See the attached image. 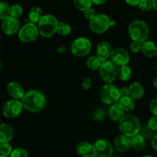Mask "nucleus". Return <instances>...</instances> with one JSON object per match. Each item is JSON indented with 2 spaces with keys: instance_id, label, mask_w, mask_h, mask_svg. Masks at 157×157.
<instances>
[{
  "instance_id": "393cba45",
  "label": "nucleus",
  "mask_w": 157,
  "mask_h": 157,
  "mask_svg": "<svg viewBox=\"0 0 157 157\" xmlns=\"http://www.w3.org/2000/svg\"><path fill=\"white\" fill-rule=\"evenodd\" d=\"M76 152L78 155L81 156L90 154V152H92V145L88 142H80L76 146Z\"/></svg>"
},
{
  "instance_id": "6e6d98bb",
  "label": "nucleus",
  "mask_w": 157,
  "mask_h": 157,
  "mask_svg": "<svg viewBox=\"0 0 157 157\" xmlns=\"http://www.w3.org/2000/svg\"><path fill=\"white\" fill-rule=\"evenodd\" d=\"M0 38H1V35H0Z\"/></svg>"
},
{
  "instance_id": "c9c22d12",
  "label": "nucleus",
  "mask_w": 157,
  "mask_h": 157,
  "mask_svg": "<svg viewBox=\"0 0 157 157\" xmlns=\"http://www.w3.org/2000/svg\"><path fill=\"white\" fill-rule=\"evenodd\" d=\"M130 50L132 51L134 53H137L140 51H141L142 49V42L138 41H132V42L130 43Z\"/></svg>"
},
{
  "instance_id": "9d476101",
  "label": "nucleus",
  "mask_w": 157,
  "mask_h": 157,
  "mask_svg": "<svg viewBox=\"0 0 157 157\" xmlns=\"http://www.w3.org/2000/svg\"><path fill=\"white\" fill-rule=\"evenodd\" d=\"M111 19L105 14H97L95 18L89 22L90 29L97 34H101L108 30Z\"/></svg>"
},
{
  "instance_id": "ea45409f",
  "label": "nucleus",
  "mask_w": 157,
  "mask_h": 157,
  "mask_svg": "<svg viewBox=\"0 0 157 157\" xmlns=\"http://www.w3.org/2000/svg\"><path fill=\"white\" fill-rule=\"evenodd\" d=\"M91 85H92V81H91V78L90 77H85V78L83 79L82 82V86L84 88V89L85 90H89L90 88L91 87Z\"/></svg>"
},
{
  "instance_id": "864d4df0",
  "label": "nucleus",
  "mask_w": 157,
  "mask_h": 157,
  "mask_svg": "<svg viewBox=\"0 0 157 157\" xmlns=\"http://www.w3.org/2000/svg\"><path fill=\"white\" fill-rule=\"evenodd\" d=\"M113 157H121V156H117V155H116V156H113Z\"/></svg>"
},
{
  "instance_id": "7c9ffc66",
  "label": "nucleus",
  "mask_w": 157,
  "mask_h": 157,
  "mask_svg": "<svg viewBox=\"0 0 157 157\" xmlns=\"http://www.w3.org/2000/svg\"><path fill=\"white\" fill-rule=\"evenodd\" d=\"M13 151L12 146L9 143H0V154L6 156H10L11 153Z\"/></svg>"
},
{
  "instance_id": "6e6552de",
  "label": "nucleus",
  "mask_w": 157,
  "mask_h": 157,
  "mask_svg": "<svg viewBox=\"0 0 157 157\" xmlns=\"http://www.w3.org/2000/svg\"><path fill=\"white\" fill-rule=\"evenodd\" d=\"M39 35L40 33L38 26H36V24H35V23L31 22L26 23L22 27H21L18 33V38L22 42L25 43L34 42Z\"/></svg>"
},
{
  "instance_id": "4468645a",
  "label": "nucleus",
  "mask_w": 157,
  "mask_h": 157,
  "mask_svg": "<svg viewBox=\"0 0 157 157\" xmlns=\"http://www.w3.org/2000/svg\"><path fill=\"white\" fill-rule=\"evenodd\" d=\"M113 148L119 152H126L131 147V138L127 135H120L113 140Z\"/></svg>"
},
{
  "instance_id": "a211bd4d",
  "label": "nucleus",
  "mask_w": 157,
  "mask_h": 157,
  "mask_svg": "<svg viewBox=\"0 0 157 157\" xmlns=\"http://www.w3.org/2000/svg\"><path fill=\"white\" fill-rule=\"evenodd\" d=\"M128 89L130 96H131L135 100L141 99L144 97V93H145V90H144L143 85L138 82H134L132 84H130Z\"/></svg>"
},
{
  "instance_id": "72a5a7b5",
  "label": "nucleus",
  "mask_w": 157,
  "mask_h": 157,
  "mask_svg": "<svg viewBox=\"0 0 157 157\" xmlns=\"http://www.w3.org/2000/svg\"><path fill=\"white\" fill-rule=\"evenodd\" d=\"M96 15H97L96 12H95V10L93 9V8H90V9H87V10H85L84 12V18H85L87 20H88L89 22L93 20L94 18H95Z\"/></svg>"
},
{
  "instance_id": "a19ab883",
  "label": "nucleus",
  "mask_w": 157,
  "mask_h": 157,
  "mask_svg": "<svg viewBox=\"0 0 157 157\" xmlns=\"http://www.w3.org/2000/svg\"><path fill=\"white\" fill-rule=\"evenodd\" d=\"M120 93H121V98L124 96H128L130 95L129 93V89L127 87H122L120 89Z\"/></svg>"
},
{
  "instance_id": "4c0bfd02",
  "label": "nucleus",
  "mask_w": 157,
  "mask_h": 157,
  "mask_svg": "<svg viewBox=\"0 0 157 157\" xmlns=\"http://www.w3.org/2000/svg\"><path fill=\"white\" fill-rule=\"evenodd\" d=\"M150 110L153 115L157 116V97L153 99L150 103Z\"/></svg>"
},
{
  "instance_id": "e433bc0d",
  "label": "nucleus",
  "mask_w": 157,
  "mask_h": 157,
  "mask_svg": "<svg viewBox=\"0 0 157 157\" xmlns=\"http://www.w3.org/2000/svg\"><path fill=\"white\" fill-rule=\"evenodd\" d=\"M153 131L150 130L148 127H145L144 129H141L140 131V134L143 135L145 139H150V138H153L154 136L153 135Z\"/></svg>"
},
{
  "instance_id": "473e14b6",
  "label": "nucleus",
  "mask_w": 157,
  "mask_h": 157,
  "mask_svg": "<svg viewBox=\"0 0 157 157\" xmlns=\"http://www.w3.org/2000/svg\"><path fill=\"white\" fill-rule=\"evenodd\" d=\"M9 157H28V152L23 148H16L13 149Z\"/></svg>"
},
{
  "instance_id": "4be33fe9",
  "label": "nucleus",
  "mask_w": 157,
  "mask_h": 157,
  "mask_svg": "<svg viewBox=\"0 0 157 157\" xmlns=\"http://www.w3.org/2000/svg\"><path fill=\"white\" fill-rule=\"evenodd\" d=\"M146 139L141 134H137L131 138V147L136 151H140L145 148Z\"/></svg>"
},
{
  "instance_id": "f3484780",
  "label": "nucleus",
  "mask_w": 157,
  "mask_h": 157,
  "mask_svg": "<svg viewBox=\"0 0 157 157\" xmlns=\"http://www.w3.org/2000/svg\"><path fill=\"white\" fill-rule=\"evenodd\" d=\"M13 137V128L9 123L0 124V143H9Z\"/></svg>"
},
{
  "instance_id": "0eeeda50",
  "label": "nucleus",
  "mask_w": 157,
  "mask_h": 157,
  "mask_svg": "<svg viewBox=\"0 0 157 157\" xmlns=\"http://www.w3.org/2000/svg\"><path fill=\"white\" fill-rule=\"evenodd\" d=\"M118 68L111 60L103 61L99 69L100 75L105 83H113L117 77Z\"/></svg>"
},
{
  "instance_id": "79ce46f5",
  "label": "nucleus",
  "mask_w": 157,
  "mask_h": 157,
  "mask_svg": "<svg viewBox=\"0 0 157 157\" xmlns=\"http://www.w3.org/2000/svg\"><path fill=\"white\" fill-rule=\"evenodd\" d=\"M151 145H152V147L153 148V149H154L156 152H157V133L155 134L154 136L152 138Z\"/></svg>"
},
{
  "instance_id": "603ef678",
  "label": "nucleus",
  "mask_w": 157,
  "mask_h": 157,
  "mask_svg": "<svg viewBox=\"0 0 157 157\" xmlns=\"http://www.w3.org/2000/svg\"><path fill=\"white\" fill-rule=\"evenodd\" d=\"M1 68H2V64L1 62H0V70H1Z\"/></svg>"
},
{
  "instance_id": "bb28decb",
  "label": "nucleus",
  "mask_w": 157,
  "mask_h": 157,
  "mask_svg": "<svg viewBox=\"0 0 157 157\" xmlns=\"http://www.w3.org/2000/svg\"><path fill=\"white\" fill-rule=\"evenodd\" d=\"M73 2L75 7L82 12L91 8L93 5L91 0H73Z\"/></svg>"
},
{
  "instance_id": "49530a36",
  "label": "nucleus",
  "mask_w": 157,
  "mask_h": 157,
  "mask_svg": "<svg viewBox=\"0 0 157 157\" xmlns=\"http://www.w3.org/2000/svg\"><path fill=\"white\" fill-rule=\"evenodd\" d=\"M66 49L64 46H60L59 48H58V52H61V53H63V52H65Z\"/></svg>"
},
{
  "instance_id": "c03bdc74",
  "label": "nucleus",
  "mask_w": 157,
  "mask_h": 157,
  "mask_svg": "<svg viewBox=\"0 0 157 157\" xmlns=\"http://www.w3.org/2000/svg\"><path fill=\"white\" fill-rule=\"evenodd\" d=\"M91 1L93 4L96 5V6H101V5L104 4L107 0H91Z\"/></svg>"
},
{
  "instance_id": "1a4fd4ad",
  "label": "nucleus",
  "mask_w": 157,
  "mask_h": 157,
  "mask_svg": "<svg viewBox=\"0 0 157 157\" xmlns=\"http://www.w3.org/2000/svg\"><path fill=\"white\" fill-rule=\"evenodd\" d=\"M92 153L96 157H112L113 146L107 139H100L92 145Z\"/></svg>"
},
{
  "instance_id": "c756f323",
  "label": "nucleus",
  "mask_w": 157,
  "mask_h": 157,
  "mask_svg": "<svg viewBox=\"0 0 157 157\" xmlns=\"http://www.w3.org/2000/svg\"><path fill=\"white\" fill-rule=\"evenodd\" d=\"M23 13V9L20 5L14 4L10 6V16L18 18Z\"/></svg>"
},
{
  "instance_id": "7ed1b4c3",
  "label": "nucleus",
  "mask_w": 157,
  "mask_h": 157,
  "mask_svg": "<svg viewBox=\"0 0 157 157\" xmlns=\"http://www.w3.org/2000/svg\"><path fill=\"white\" fill-rule=\"evenodd\" d=\"M128 34L132 41H138L143 43L148 39L150 29L146 22L136 19L133 20L129 26Z\"/></svg>"
},
{
  "instance_id": "de8ad7c7",
  "label": "nucleus",
  "mask_w": 157,
  "mask_h": 157,
  "mask_svg": "<svg viewBox=\"0 0 157 157\" xmlns=\"http://www.w3.org/2000/svg\"><path fill=\"white\" fill-rule=\"evenodd\" d=\"M153 87H154L155 89H156L157 90V77L155 78L154 81H153Z\"/></svg>"
},
{
  "instance_id": "f704fd0d",
  "label": "nucleus",
  "mask_w": 157,
  "mask_h": 157,
  "mask_svg": "<svg viewBox=\"0 0 157 157\" xmlns=\"http://www.w3.org/2000/svg\"><path fill=\"white\" fill-rule=\"evenodd\" d=\"M147 127L153 132H157V116L154 115L150 119L147 123Z\"/></svg>"
},
{
  "instance_id": "09e8293b",
  "label": "nucleus",
  "mask_w": 157,
  "mask_h": 157,
  "mask_svg": "<svg viewBox=\"0 0 157 157\" xmlns=\"http://www.w3.org/2000/svg\"><path fill=\"white\" fill-rule=\"evenodd\" d=\"M81 157H96L93 153H90V154H87V155H84V156H81Z\"/></svg>"
},
{
  "instance_id": "3c124183",
  "label": "nucleus",
  "mask_w": 157,
  "mask_h": 157,
  "mask_svg": "<svg viewBox=\"0 0 157 157\" xmlns=\"http://www.w3.org/2000/svg\"><path fill=\"white\" fill-rule=\"evenodd\" d=\"M0 157H9V156H6V155H2L0 154Z\"/></svg>"
},
{
  "instance_id": "cd10ccee",
  "label": "nucleus",
  "mask_w": 157,
  "mask_h": 157,
  "mask_svg": "<svg viewBox=\"0 0 157 157\" xmlns=\"http://www.w3.org/2000/svg\"><path fill=\"white\" fill-rule=\"evenodd\" d=\"M10 16V6L6 2H0V20L4 19Z\"/></svg>"
},
{
  "instance_id": "f8f14e48",
  "label": "nucleus",
  "mask_w": 157,
  "mask_h": 157,
  "mask_svg": "<svg viewBox=\"0 0 157 157\" xmlns=\"http://www.w3.org/2000/svg\"><path fill=\"white\" fill-rule=\"evenodd\" d=\"M130 54L122 47H117L112 49L110 60L117 66L127 65L130 62Z\"/></svg>"
},
{
  "instance_id": "a878e982",
  "label": "nucleus",
  "mask_w": 157,
  "mask_h": 157,
  "mask_svg": "<svg viewBox=\"0 0 157 157\" xmlns=\"http://www.w3.org/2000/svg\"><path fill=\"white\" fill-rule=\"evenodd\" d=\"M102 62L103 61H101L97 55H93V56H90L87 58V66L91 70H98L101 67Z\"/></svg>"
},
{
  "instance_id": "f257e3e1",
  "label": "nucleus",
  "mask_w": 157,
  "mask_h": 157,
  "mask_svg": "<svg viewBox=\"0 0 157 157\" xmlns=\"http://www.w3.org/2000/svg\"><path fill=\"white\" fill-rule=\"evenodd\" d=\"M23 107L31 112H38L43 110L47 103V99L40 91L31 89L25 93L21 99Z\"/></svg>"
},
{
  "instance_id": "ddd939ff",
  "label": "nucleus",
  "mask_w": 157,
  "mask_h": 157,
  "mask_svg": "<svg viewBox=\"0 0 157 157\" xmlns=\"http://www.w3.org/2000/svg\"><path fill=\"white\" fill-rule=\"evenodd\" d=\"M2 29L5 34L8 35H13L18 33L20 30V22L18 18L13 17H8L2 22Z\"/></svg>"
},
{
  "instance_id": "20e7f679",
  "label": "nucleus",
  "mask_w": 157,
  "mask_h": 157,
  "mask_svg": "<svg viewBox=\"0 0 157 157\" xmlns=\"http://www.w3.org/2000/svg\"><path fill=\"white\" fill-rule=\"evenodd\" d=\"M58 24L59 22L55 15L51 14L44 15L38 23L40 35L44 38H51L58 31Z\"/></svg>"
},
{
  "instance_id": "39448f33",
  "label": "nucleus",
  "mask_w": 157,
  "mask_h": 157,
  "mask_svg": "<svg viewBox=\"0 0 157 157\" xmlns=\"http://www.w3.org/2000/svg\"><path fill=\"white\" fill-rule=\"evenodd\" d=\"M100 96L101 100L107 105H113L119 103L121 99L120 89L113 83H106L101 89Z\"/></svg>"
},
{
  "instance_id": "9b49d317",
  "label": "nucleus",
  "mask_w": 157,
  "mask_h": 157,
  "mask_svg": "<svg viewBox=\"0 0 157 157\" xmlns=\"http://www.w3.org/2000/svg\"><path fill=\"white\" fill-rule=\"evenodd\" d=\"M21 101L18 99H11L5 104L2 109V113L8 119H14L18 117L23 110Z\"/></svg>"
},
{
  "instance_id": "412c9836",
  "label": "nucleus",
  "mask_w": 157,
  "mask_h": 157,
  "mask_svg": "<svg viewBox=\"0 0 157 157\" xmlns=\"http://www.w3.org/2000/svg\"><path fill=\"white\" fill-rule=\"evenodd\" d=\"M43 10L41 7L39 6H34L32 9H30L29 13V21L32 23H36L39 22L41 18L43 16Z\"/></svg>"
},
{
  "instance_id": "c85d7f7f",
  "label": "nucleus",
  "mask_w": 157,
  "mask_h": 157,
  "mask_svg": "<svg viewBox=\"0 0 157 157\" xmlns=\"http://www.w3.org/2000/svg\"><path fill=\"white\" fill-rule=\"evenodd\" d=\"M71 32V26L68 23L64 22H59L57 33L63 36H66V35H68Z\"/></svg>"
},
{
  "instance_id": "a18cd8bd",
  "label": "nucleus",
  "mask_w": 157,
  "mask_h": 157,
  "mask_svg": "<svg viewBox=\"0 0 157 157\" xmlns=\"http://www.w3.org/2000/svg\"><path fill=\"white\" fill-rule=\"evenodd\" d=\"M152 4H153V9L157 11V0H151Z\"/></svg>"
},
{
  "instance_id": "b1692460",
  "label": "nucleus",
  "mask_w": 157,
  "mask_h": 157,
  "mask_svg": "<svg viewBox=\"0 0 157 157\" xmlns=\"http://www.w3.org/2000/svg\"><path fill=\"white\" fill-rule=\"evenodd\" d=\"M117 76L121 80L127 82L130 79L132 76V69L127 65L120 66L117 70Z\"/></svg>"
},
{
  "instance_id": "8fccbe9b",
  "label": "nucleus",
  "mask_w": 157,
  "mask_h": 157,
  "mask_svg": "<svg viewBox=\"0 0 157 157\" xmlns=\"http://www.w3.org/2000/svg\"><path fill=\"white\" fill-rule=\"evenodd\" d=\"M143 157H153V156L151 155H144Z\"/></svg>"
},
{
  "instance_id": "dca6fc26",
  "label": "nucleus",
  "mask_w": 157,
  "mask_h": 157,
  "mask_svg": "<svg viewBox=\"0 0 157 157\" xmlns=\"http://www.w3.org/2000/svg\"><path fill=\"white\" fill-rule=\"evenodd\" d=\"M7 92L14 99L18 100H21L25 93L22 86L16 82H11L7 85Z\"/></svg>"
},
{
  "instance_id": "423d86ee",
  "label": "nucleus",
  "mask_w": 157,
  "mask_h": 157,
  "mask_svg": "<svg viewBox=\"0 0 157 157\" xmlns=\"http://www.w3.org/2000/svg\"><path fill=\"white\" fill-rule=\"evenodd\" d=\"M91 49V42L86 37H78L71 45V52L77 57L86 56L90 53Z\"/></svg>"
},
{
  "instance_id": "5fc2aeb1",
  "label": "nucleus",
  "mask_w": 157,
  "mask_h": 157,
  "mask_svg": "<svg viewBox=\"0 0 157 157\" xmlns=\"http://www.w3.org/2000/svg\"><path fill=\"white\" fill-rule=\"evenodd\" d=\"M156 72H157V65H156Z\"/></svg>"
},
{
  "instance_id": "37998d69",
  "label": "nucleus",
  "mask_w": 157,
  "mask_h": 157,
  "mask_svg": "<svg viewBox=\"0 0 157 157\" xmlns=\"http://www.w3.org/2000/svg\"><path fill=\"white\" fill-rule=\"evenodd\" d=\"M140 0H125L126 3L130 6H138Z\"/></svg>"
},
{
  "instance_id": "aec40b11",
  "label": "nucleus",
  "mask_w": 157,
  "mask_h": 157,
  "mask_svg": "<svg viewBox=\"0 0 157 157\" xmlns=\"http://www.w3.org/2000/svg\"><path fill=\"white\" fill-rule=\"evenodd\" d=\"M143 54L148 58H153L157 55V46L153 41L147 39L142 43Z\"/></svg>"
},
{
  "instance_id": "2eb2a0df",
  "label": "nucleus",
  "mask_w": 157,
  "mask_h": 157,
  "mask_svg": "<svg viewBox=\"0 0 157 157\" xmlns=\"http://www.w3.org/2000/svg\"><path fill=\"white\" fill-rule=\"evenodd\" d=\"M112 49L110 43L107 41H102L96 48V55L101 60L105 61L110 57Z\"/></svg>"
},
{
  "instance_id": "5701e85b",
  "label": "nucleus",
  "mask_w": 157,
  "mask_h": 157,
  "mask_svg": "<svg viewBox=\"0 0 157 157\" xmlns=\"http://www.w3.org/2000/svg\"><path fill=\"white\" fill-rule=\"evenodd\" d=\"M118 103L121 105V106L125 112H130V111L133 110L135 108V99H133L130 95L121 97Z\"/></svg>"
},
{
  "instance_id": "f03ea898",
  "label": "nucleus",
  "mask_w": 157,
  "mask_h": 157,
  "mask_svg": "<svg viewBox=\"0 0 157 157\" xmlns=\"http://www.w3.org/2000/svg\"><path fill=\"white\" fill-rule=\"evenodd\" d=\"M119 129L121 133L132 138L140 133L141 129L140 122L136 115L127 114L119 121Z\"/></svg>"
},
{
  "instance_id": "6ab92c4d",
  "label": "nucleus",
  "mask_w": 157,
  "mask_h": 157,
  "mask_svg": "<svg viewBox=\"0 0 157 157\" xmlns=\"http://www.w3.org/2000/svg\"><path fill=\"white\" fill-rule=\"evenodd\" d=\"M124 112H125V111L123 109L121 105L117 103L110 105L108 110V115L110 119L117 122L120 121L124 116Z\"/></svg>"
},
{
  "instance_id": "2f4dec72",
  "label": "nucleus",
  "mask_w": 157,
  "mask_h": 157,
  "mask_svg": "<svg viewBox=\"0 0 157 157\" xmlns=\"http://www.w3.org/2000/svg\"><path fill=\"white\" fill-rule=\"evenodd\" d=\"M140 9L144 12H149L153 9V4L151 0H140L138 4Z\"/></svg>"
},
{
  "instance_id": "58836bf2",
  "label": "nucleus",
  "mask_w": 157,
  "mask_h": 157,
  "mask_svg": "<svg viewBox=\"0 0 157 157\" xmlns=\"http://www.w3.org/2000/svg\"><path fill=\"white\" fill-rule=\"evenodd\" d=\"M104 115H105V113L104 111L101 109H98L94 113V119L97 121H101L104 119Z\"/></svg>"
}]
</instances>
